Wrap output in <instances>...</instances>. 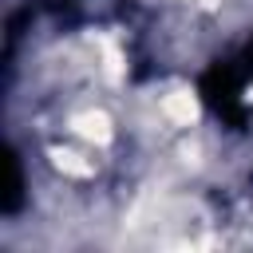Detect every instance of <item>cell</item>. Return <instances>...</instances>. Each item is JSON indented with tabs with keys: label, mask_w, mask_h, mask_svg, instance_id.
<instances>
[{
	"label": "cell",
	"mask_w": 253,
	"mask_h": 253,
	"mask_svg": "<svg viewBox=\"0 0 253 253\" xmlns=\"http://www.w3.org/2000/svg\"><path fill=\"white\" fill-rule=\"evenodd\" d=\"M71 130L75 134H83V138H91V142H111V119L103 115V111H79L75 119H71Z\"/></svg>",
	"instance_id": "cell-1"
},
{
	"label": "cell",
	"mask_w": 253,
	"mask_h": 253,
	"mask_svg": "<svg viewBox=\"0 0 253 253\" xmlns=\"http://www.w3.org/2000/svg\"><path fill=\"white\" fill-rule=\"evenodd\" d=\"M162 111H166V119H170V123L190 126V123L198 119V99H194L190 91H170V95L162 99Z\"/></svg>",
	"instance_id": "cell-2"
},
{
	"label": "cell",
	"mask_w": 253,
	"mask_h": 253,
	"mask_svg": "<svg viewBox=\"0 0 253 253\" xmlns=\"http://www.w3.org/2000/svg\"><path fill=\"white\" fill-rule=\"evenodd\" d=\"M51 158H55V166L63 174H75V178H87L91 174V162H79V154H71V150H51Z\"/></svg>",
	"instance_id": "cell-3"
},
{
	"label": "cell",
	"mask_w": 253,
	"mask_h": 253,
	"mask_svg": "<svg viewBox=\"0 0 253 253\" xmlns=\"http://www.w3.org/2000/svg\"><path fill=\"white\" fill-rule=\"evenodd\" d=\"M99 47H103V63H107V75H111V79H119V75H123V55H119L115 40L99 36Z\"/></svg>",
	"instance_id": "cell-4"
},
{
	"label": "cell",
	"mask_w": 253,
	"mask_h": 253,
	"mask_svg": "<svg viewBox=\"0 0 253 253\" xmlns=\"http://www.w3.org/2000/svg\"><path fill=\"white\" fill-rule=\"evenodd\" d=\"M198 4H206V8H210V4H217V0H198Z\"/></svg>",
	"instance_id": "cell-5"
}]
</instances>
